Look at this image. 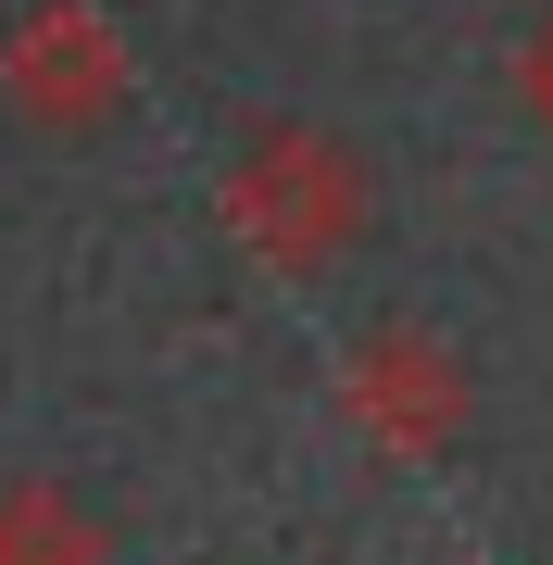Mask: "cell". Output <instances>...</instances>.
<instances>
[{
  "instance_id": "cell-1",
  "label": "cell",
  "mask_w": 553,
  "mask_h": 565,
  "mask_svg": "<svg viewBox=\"0 0 553 565\" xmlns=\"http://www.w3.org/2000/svg\"><path fill=\"white\" fill-rule=\"evenodd\" d=\"M365 214H377L365 151L328 139V126H302V114L252 126L240 163L214 177V226H226V252L265 264V277H328V264L365 239Z\"/></svg>"
},
{
  "instance_id": "cell-2",
  "label": "cell",
  "mask_w": 553,
  "mask_h": 565,
  "mask_svg": "<svg viewBox=\"0 0 553 565\" xmlns=\"http://www.w3.org/2000/svg\"><path fill=\"white\" fill-rule=\"evenodd\" d=\"M466 415H478V377H466L453 340H428V327H365V340L340 352V427L377 465H440L466 440Z\"/></svg>"
},
{
  "instance_id": "cell-3",
  "label": "cell",
  "mask_w": 553,
  "mask_h": 565,
  "mask_svg": "<svg viewBox=\"0 0 553 565\" xmlns=\"http://www.w3.org/2000/svg\"><path fill=\"white\" fill-rule=\"evenodd\" d=\"M0 102L51 139H88V126L126 114V39L102 0H25L13 39H0Z\"/></svg>"
},
{
  "instance_id": "cell-4",
  "label": "cell",
  "mask_w": 553,
  "mask_h": 565,
  "mask_svg": "<svg viewBox=\"0 0 553 565\" xmlns=\"http://www.w3.org/2000/svg\"><path fill=\"white\" fill-rule=\"evenodd\" d=\"M102 553H114V527L63 478H13L0 490V565H102Z\"/></svg>"
},
{
  "instance_id": "cell-5",
  "label": "cell",
  "mask_w": 553,
  "mask_h": 565,
  "mask_svg": "<svg viewBox=\"0 0 553 565\" xmlns=\"http://www.w3.org/2000/svg\"><path fill=\"white\" fill-rule=\"evenodd\" d=\"M515 102H529V114L553 126V13L529 25V51H515Z\"/></svg>"
}]
</instances>
